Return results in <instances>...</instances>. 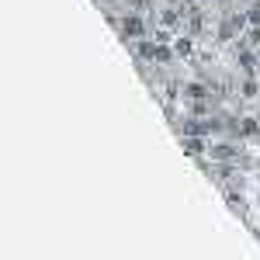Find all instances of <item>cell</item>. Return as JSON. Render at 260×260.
Segmentation results:
<instances>
[{
	"label": "cell",
	"mask_w": 260,
	"mask_h": 260,
	"mask_svg": "<svg viewBox=\"0 0 260 260\" xmlns=\"http://www.w3.org/2000/svg\"><path fill=\"white\" fill-rule=\"evenodd\" d=\"M125 7H132V11H146L149 0H125Z\"/></svg>",
	"instance_id": "obj_4"
},
{
	"label": "cell",
	"mask_w": 260,
	"mask_h": 260,
	"mask_svg": "<svg viewBox=\"0 0 260 260\" xmlns=\"http://www.w3.org/2000/svg\"><path fill=\"white\" fill-rule=\"evenodd\" d=\"M118 31H121V39H128V42H139L149 35V28H146V18H142V11H132V7H125L121 11V18H118Z\"/></svg>",
	"instance_id": "obj_1"
},
{
	"label": "cell",
	"mask_w": 260,
	"mask_h": 260,
	"mask_svg": "<svg viewBox=\"0 0 260 260\" xmlns=\"http://www.w3.org/2000/svg\"><path fill=\"white\" fill-rule=\"evenodd\" d=\"M240 156V146H233V142H208V160H236Z\"/></svg>",
	"instance_id": "obj_2"
},
{
	"label": "cell",
	"mask_w": 260,
	"mask_h": 260,
	"mask_svg": "<svg viewBox=\"0 0 260 260\" xmlns=\"http://www.w3.org/2000/svg\"><path fill=\"white\" fill-rule=\"evenodd\" d=\"M236 87H240L236 94H240L243 101H257V98H260V80L253 77V73H250V77H243V80L236 83Z\"/></svg>",
	"instance_id": "obj_3"
}]
</instances>
